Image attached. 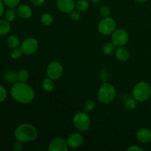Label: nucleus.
Instances as JSON below:
<instances>
[{
  "mask_svg": "<svg viewBox=\"0 0 151 151\" xmlns=\"http://www.w3.org/2000/svg\"><path fill=\"white\" fill-rule=\"evenodd\" d=\"M12 98L22 104H28L33 101L35 91L33 88L26 83L16 82L10 90Z\"/></svg>",
  "mask_w": 151,
  "mask_h": 151,
  "instance_id": "obj_1",
  "label": "nucleus"
},
{
  "mask_svg": "<svg viewBox=\"0 0 151 151\" xmlns=\"http://www.w3.org/2000/svg\"><path fill=\"white\" fill-rule=\"evenodd\" d=\"M14 137L17 141L22 142H30L38 137V131L34 125L29 123L19 125L14 131Z\"/></svg>",
  "mask_w": 151,
  "mask_h": 151,
  "instance_id": "obj_2",
  "label": "nucleus"
},
{
  "mask_svg": "<svg viewBox=\"0 0 151 151\" xmlns=\"http://www.w3.org/2000/svg\"><path fill=\"white\" fill-rule=\"evenodd\" d=\"M116 91L115 87L109 83H103L97 91V99L103 104H109L115 99Z\"/></svg>",
  "mask_w": 151,
  "mask_h": 151,
  "instance_id": "obj_3",
  "label": "nucleus"
},
{
  "mask_svg": "<svg viewBox=\"0 0 151 151\" xmlns=\"http://www.w3.org/2000/svg\"><path fill=\"white\" fill-rule=\"evenodd\" d=\"M132 97L138 102H145L151 97V86L147 83L142 81L136 84L132 91Z\"/></svg>",
  "mask_w": 151,
  "mask_h": 151,
  "instance_id": "obj_4",
  "label": "nucleus"
},
{
  "mask_svg": "<svg viewBox=\"0 0 151 151\" xmlns=\"http://www.w3.org/2000/svg\"><path fill=\"white\" fill-rule=\"evenodd\" d=\"M73 124L75 128L81 131H88L91 126V119L86 111H79L73 117Z\"/></svg>",
  "mask_w": 151,
  "mask_h": 151,
  "instance_id": "obj_5",
  "label": "nucleus"
},
{
  "mask_svg": "<svg viewBox=\"0 0 151 151\" xmlns=\"http://www.w3.org/2000/svg\"><path fill=\"white\" fill-rule=\"evenodd\" d=\"M116 23L114 19L109 16L105 17L99 22L97 29L100 33L103 35H109L116 29Z\"/></svg>",
  "mask_w": 151,
  "mask_h": 151,
  "instance_id": "obj_6",
  "label": "nucleus"
},
{
  "mask_svg": "<svg viewBox=\"0 0 151 151\" xmlns=\"http://www.w3.org/2000/svg\"><path fill=\"white\" fill-rule=\"evenodd\" d=\"M63 72V65L59 61H52L49 63L47 69V75L53 81L58 80L62 76Z\"/></svg>",
  "mask_w": 151,
  "mask_h": 151,
  "instance_id": "obj_7",
  "label": "nucleus"
},
{
  "mask_svg": "<svg viewBox=\"0 0 151 151\" xmlns=\"http://www.w3.org/2000/svg\"><path fill=\"white\" fill-rule=\"evenodd\" d=\"M20 48L22 50L23 54L29 55H32L38 50V42L35 38L29 37L27 38L22 41L20 45Z\"/></svg>",
  "mask_w": 151,
  "mask_h": 151,
  "instance_id": "obj_8",
  "label": "nucleus"
},
{
  "mask_svg": "<svg viewBox=\"0 0 151 151\" xmlns=\"http://www.w3.org/2000/svg\"><path fill=\"white\" fill-rule=\"evenodd\" d=\"M129 36L126 30L116 29L111 34V42L116 47H123L128 43Z\"/></svg>",
  "mask_w": 151,
  "mask_h": 151,
  "instance_id": "obj_9",
  "label": "nucleus"
},
{
  "mask_svg": "<svg viewBox=\"0 0 151 151\" xmlns=\"http://www.w3.org/2000/svg\"><path fill=\"white\" fill-rule=\"evenodd\" d=\"M69 150L66 139L62 137H55L51 140L48 146L49 151H67Z\"/></svg>",
  "mask_w": 151,
  "mask_h": 151,
  "instance_id": "obj_10",
  "label": "nucleus"
},
{
  "mask_svg": "<svg viewBox=\"0 0 151 151\" xmlns=\"http://www.w3.org/2000/svg\"><path fill=\"white\" fill-rule=\"evenodd\" d=\"M56 7L60 12L65 13H70L71 12L75 10L76 4L74 0H57Z\"/></svg>",
  "mask_w": 151,
  "mask_h": 151,
  "instance_id": "obj_11",
  "label": "nucleus"
},
{
  "mask_svg": "<svg viewBox=\"0 0 151 151\" xmlns=\"http://www.w3.org/2000/svg\"><path fill=\"white\" fill-rule=\"evenodd\" d=\"M69 147L71 148H78L83 143V137L79 133H72L66 139Z\"/></svg>",
  "mask_w": 151,
  "mask_h": 151,
  "instance_id": "obj_12",
  "label": "nucleus"
},
{
  "mask_svg": "<svg viewBox=\"0 0 151 151\" xmlns=\"http://www.w3.org/2000/svg\"><path fill=\"white\" fill-rule=\"evenodd\" d=\"M137 138L142 143H148L151 142V130L146 128H140L137 132Z\"/></svg>",
  "mask_w": 151,
  "mask_h": 151,
  "instance_id": "obj_13",
  "label": "nucleus"
},
{
  "mask_svg": "<svg viewBox=\"0 0 151 151\" xmlns=\"http://www.w3.org/2000/svg\"><path fill=\"white\" fill-rule=\"evenodd\" d=\"M18 16L23 19H27L32 16V10L29 5L27 4H21L17 7L16 9Z\"/></svg>",
  "mask_w": 151,
  "mask_h": 151,
  "instance_id": "obj_14",
  "label": "nucleus"
},
{
  "mask_svg": "<svg viewBox=\"0 0 151 151\" xmlns=\"http://www.w3.org/2000/svg\"><path fill=\"white\" fill-rule=\"evenodd\" d=\"M115 54H116V57L118 60H121V61H126L129 59L130 57V52L125 47H118L115 51Z\"/></svg>",
  "mask_w": 151,
  "mask_h": 151,
  "instance_id": "obj_15",
  "label": "nucleus"
},
{
  "mask_svg": "<svg viewBox=\"0 0 151 151\" xmlns=\"http://www.w3.org/2000/svg\"><path fill=\"white\" fill-rule=\"evenodd\" d=\"M3 78L6 82L9 83H16L18 82L17 73L13 71H6L3 74Z\"/></svg>",
  "mask_w": 151,
  "mask_h": 151,
  "instance_id": "obj_16",
  "label": "nucleus"
},
{
  "mask_svg": "<svg viewBox=\"0 0 151 151\" xmlns=\"http://www.w3.org/2000/svg\"><path fill=\"white\" fill-rule=\"evenodd\" d=\"M10 29H11V26L10 22L6 19H0V36L8 34Z\"/></svg>",
  "mask_w": 151,
  "mask_h": 151,
  "instance_id": "obj_17",
  "label": "nucleus"
},
{
  "mask_svg": "<svg viewBox=\"0 0 151 151\" xmlns=\"http://www.w3.org/2000/svg\"><path fill=\"white\" fill-rule=\"evenodd\" d=\"M6 43H7V45L8 46V47L11 49L18 48L20 45L19 38L17 36L13 35L8 36V38H7V41H6Z\"/></svg>",
  "mask_w": 151,
  "mask_h": 151,
  "instance_id": "obj_18",
  "label": "nucleus"
},
{
  "mask_svg": "<svg viewBox=\"0 0 151 151\" xmlns=\"http://www.w3.org/2000/svg\"><path fill=\"white\" fill-rule=\"evenodd\" d=\"M42 87L46 91H53L55 88L54 81H53L52 79H51V78L47 77V78H45V79L43 81Z\"/></svg>",
  "mask_w": 151,
  "mask_h": 151,
  "instance_id": "obj_19",
  "label": "nucleus"
},
{
  "mask_svg": "<svg viewBox=\"0 0 151 151\" xmlns=\"http://www.w3.org/2000/svg\"><path fill=\"white\" fill-rule=\"evenodd\" d=\"M137 100L133 97H128L125 101V107L127 110L133 111L137 108Z\"/></svg>",
  "mask_w": 151,
  "mask_h": 151,
  "instance_id": "obj_20",
  "label": "nucleus"
},
{
  "mask_svg": "<svg viewBox=\"0 0 151 151\" xmlns=\"http://www.w3.org/2000/svg\"><path fill=\"white\" fill-rule=\"evenodd\" d=\"M116 51V46L112 42L106 43L103 47V52L106 55H111Z\"/></svg>",
  "mask_w": 151,
  "mask_h": 151,
  "instance_id": "obj_21",
  "label": "nucleus"
},
{
  "mask_svg": "<svg viewBox=\"0 0 151 151\" xmlns=\"http://www.w3.org/2000/svg\"><path fill=\"white\" fill-rule=\"evenodd\" d=\"M18 16L17 11L13 7H9L5 12V19L9 22H12L16 19V16Z\"/></svg>",
  "mask_w": 151,
  "mask_h": 151,
  "instance_id": "obj_22",
  "label": "nucleus"
},
{
  "mask_svg": "<svg viewBox=\"0 0 151 151\" xmlns=\"http://www.w3.org/2000/svg\"><path fill=\"white\" fill-rule=\"evenodd\" d=\"M18 81L22 83H27L29 79V72L26 69H20L17 72Z\"/></svg>",
  "mask_w": 151,
  "mask_h": 151,
  "instance_id": "obj_23",
  "label": "nucleus"
},
{
  "mask_svg": "<svg viewBox=\"0 0 151 151\" xmlns=\"http://www.w3.org/2000/svg\"><path fill=\"white\" fill-rule=\"evenodd\" d=\"M41 22L45 26H50L53 23V17L50 13H44L41 17Z\"/></svg>",
  "mask_w": 151,
  "mask_h": 151,
  "instance_id": "obj_24",
  "label": "nucleus"
},
{
  "mask_svg": "<svg viewBox=\"0 0 151 151\" xmlns=\"http://www.w3.org/2000/svg\"><path fill=\"white\" fill-rule=\"evenodd\" d=\"M89 7L88 1L86 0H78L76 3V7L79 11L85 12L88 10Z\"/></svg>",
  "mask_w": 151,
  "mask_h": 151,
  "instance_id": "obj_25",
  "label": "nucleus"
},
{
  "mask_svg": "<svg viewBox=\"0 0 151 151\" xmlns=\"http://www.w3.org/2000/svg\"><path fill=\"white\" fill-rule=\"evenodd\" d=\"M95 108V103L94 101L91 100H86V101L84 103L83 105V109L84 111L86 112H90L91 111H93Z\"/></svg>",
  "mask_w": 151,
  "mask_h": 151,
  "instance_id": "obj_26",
  "label": "nucleus"
},
{
  "mask_svg": "<svg viewBox=\"0 0 151 151\" xmlns=\"http://www.w3.org/2000/svg\"><path fill=\"white\" fill-rule=\"evenodd\" d=\"M22 54H23V52H22V50H21V48H19V47L18 48L12 49L11 52H10V56L14 60H17V59L20 58L22 57Z\"/></svg>",
  "mask_w": 151,
  "mask_h": 151,
  "instance_id": "obj_27",
  "label": "nucleus"
},
{
  "mask_svg": "<svg viewBox=\"0 0 151 151\" xmlns=\"http://www.w3.org/2000/svg\"><path fill=\"white\" fill-rule=\"evenodd\" d=\"M4 4L8 7H18L20 3V0H2Z\"/></svg>",
  "mask_w": 151,
  "mask_h": 151,
  "instance_id": "obj_28",
  "label": "nucleus"
},
{
  "mask_svg": "<svg viewBox=\"0 0 151 151\" xmlns=\"http://www.w3.org/2000/svg\"><path fill=\"white\" fill-rule=\"evenodd\" d=\"M100 13L103 18L109 17L111 14V10L108 6H103L100 10Z\"/></svg>",
  "mask_w": 151,
  "mask_h": 151,
  "instance_id": "obj_29",
  "label": "nucleus"
},
{
  "mask_svg": "<svg viewBox=\"0 0 151 151\" xmlns=\"http://www.w3.org/2000/svg\"><path fill=\"white\" fill-rule=\"evenodd\" d=\"M100 78L103 80V83H106L109 78V72L106 69H103L100 72Z\"/></svg>",
  "mask_w": 151,
  "mask_h": 151,
  "instance_id": "obj_30",
  "label": "nucleus"
},
{
  "mask_svg": "<svg viewBox=\"0 0 151 151\" xmlns=\"http://www.w3.org/2000/svg\"><path fill=\"white\" fill-rule=\"evenodd\" d=\"M7 90L4 86L0 85V103H2L3 101L5 100V99L7 98Z\"/></svg>",
  "mask_w": 151,
  "mask_h": 151,
  "instance_id": "obj_31",
  "label": "nucleus"
},
{
  "mask_svg": "<svg viewBox=\"0 0 151 151\" xmlns=\"http://www.w3.org/2000/svg\"><path fill=\"white\" fill-rule=\"evenodd\" d=\"M23 142L16 140V142L13 145V150L14 151H22L23 150Z\"/></svg>",
  "mask_w": 151,
  "mask_h": 151,
  "instance_id": "obj_32",
  "label": "nucleus"
},
{
  "mask_svg": "<svg viewBox=\"0 0 151 151\" xmlns=\"http://www.w3.org/2000/svg\"><path fill=\"white\" fill-rule=\"evenodd\" d=\"M70 17L71 19H72L75 22H77V21L80 20L81 19V14L78 11H76V10H74L73 11H72L70 13Z\"/></svg>",
  "mask_w": 151,
  "mask_h": 151,
  "instance_id": "obj_33",
  "label": "nucleus"
},
{
  "mask_svg": "<svg viewBox=\"0 0 151 151\" xmlns=\"http://www.w3.org/2000/svg\"><path fill=\"white\" fill-rule=\"evenodd\" d=\"M128 151H143V148L139 145H131V147L127 149Z\"/></svg>",
  "mask_w": 151,
  "mask_h": 151,
  "instance_id": "obj_34",
  "label": "nucleus"
},
{
  "mask_svg": "<svg viewBox=\"0 0 151 151\" xmlns=\"http://www.w3.org/2000/svg\"><path fill=\"white\" fill-rule=\"evenodd\" d=\"M31 2L35 6H41L44 4L45 0H31Z\"/></svg>",
  "mask_w": 151,
  "mask_h": 151,
  "instance_id": "obj_35",
  "label": "nucleus"
},
{
  "mask_svg": "<svg viewBox=\"0 0 151 151\" xmlns=\"http://www.w3.org/2000/svg\"><path fill=\"white\" fill-rule=\"evenodd\" d=\"M4 5L5 4H4L2 0H0V18L3 16L4 13Z\"/></svg>",
  "mask_w": 151,
  "mask_h": 151,
  "instance_id": "obj_36",
  "label": "nucleus"
},
{
  "mask_svg": "<svg viewBox=\"0 0 151 151\" xmlns=\"http://www.w3.org/2000/svg\"><path fill=\"white\" fill-rule=\"evenodd\" d=\"M136 1H137V2H138V3H145V2H146V1H147V0H135Z\"/></svg>",
  "mask_w": 151,
  "mask_h": 151,
  "instance_id": "obj_37",
  "label": "nucleus"
},
{
  "mask_svg": "<svg viewBox=\"0 0 151 151\" xmlns=\"http://www.w3.org/2000/svg\"><path fill=\"white\" fill-rule=\"evenodd\" d=\"M100 1H101V0H91V1H92L93 3H94V4H99V3L100 2Z\"/></svg>",
  "mask_w": 151,
  "mask_h": 151,
  "instance_id": "obj_38",
  "label": "nucleus"
}]
</instances>
